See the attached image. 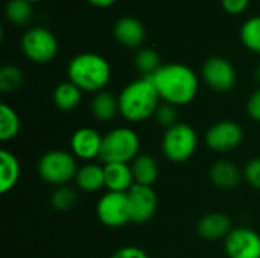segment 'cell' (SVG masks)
Returning <instances> with one entry per match:
<instances>
[{"label": "cell", "mask_w": 260, "mask_h": 258, "mask_svg": "<svg viewBox=\"0 0 260 258\" xmlns=\"http://www.w3.org/2000/svg\"><path fill=\"white\" fill-rule=\"evenodd\" d=\"M151 81L160 99L174 106L190 103L200 90V79L195 71L180 62L163 64L151 76Z\"/></svg>", "instance_id": "6da1fadb"}, {"label": "cell", "mask_w": 260, "mask_h": 258, "mask_svg": "<svg viewBox=\"0 0 260 258\" xmlns=\"http://www.w3.org/2000/svg\"><path fill=\"white\" fill-rule=\"evenodd\" d=\"M117 99L122 117L134 123L154 117L161 100L151 78H140L129 82Z\"/></svg>", "instance_id": "7a4b0ae2"}, {"label": "cell", "mask_w": 260, "mask_h": 258, "mask_svg": "<svg viewBox=\"0 0 260 258\" xmlns=\"http://www.w3.org/2000/svg\"><path fill=\"white\" fill-rule=\"evenodd\" d=\"M67 78L82 91L99 93L104 91L111 79V67L102 55L84 52L70 59Z\"/></svg>", "instance_id": "3957f363"}, {"label": "cell", "mask_w": 260, "mask_h": 258, "mask_svg": "<svg viewBox=\"0 0 260 258\" xmlns=\"http://www.w3.org/2000/svg\"><path fill=\"white\" fill-rule=\"evenodd\" d=\"M140 138L131 128H114L102 138L101 160L105 164L131 163L139 157Z\"/></svg>", "instance_id": "277c9868"}, {"label": "cell", "mask_w": 260, "mask_h": 258, "mask_svg": "<svg viewBox=\"0 0 260 258\" xmlns=\"http://www.w3.org/2000/svg\"><path fill=\"white\" fill-rule=\"evenodd\" d=\"M76 157L66 151H49L38 161V175L47 184L61 187L76 178Z\"/></svg>", "instance_id": "5b68a950"}, {"label": "cell", "mask_w": 260, "mask_h": 258, "mask_svg": "<svg viewBox=\"0 0 260 258\" xmlns=\"http://www.w3.org/2000/svg\"><path fill=\"white\" fill-rule=\"evenodd\" d=\"M198 146L197 131L189 125L178 122L177 125L166 129L161 141L165 157L172 163H186L192 158Z\"/></svg>", "instance_id": "8992f818"}, {"label": "cell", "mask_w": 260, "mask_h": 258, "mask_svg": "<svg viewBox=\"0 0 260 258\" xmlns=\"http://www.w3.org/2000/svg\"><path fill=\"white\" fill-rule=\"evenodd\" d=\"M20 46L24 56L35 64H47L58 55V41L44 26L27 29L21 36Z\"/></svg>", "instance_id": "52a82bcc"}, {"label": "cell", "mask_w": 260, "mask_h": 258, "mask_svg": "<svg viewBox=\"0 0 260 258\" xmlns=\"http://www.w3.org/2000/svg\"><path fill=\"white\" fill-rule=\"evenodd\" d=\"M96 214L105 227L110 228L125 227L126 224L131 222L128 193H116V192L105 193L96 205Z\"/></svg>", "instance_id": "ba28073f"}, {"label": "cell", "mask_w": 260, "mask_h": 258, "mask_svg": "<svg viewBox=\"0 0 260 258\" xmlns=\"http://www.w3.org/2000/svg\"><path fill=\"white\" fill-rule=\"evenodd\" d=\"M204 82L218 93H227L235 88L238 76L233 64L222 56H212L203 65Z\"/></svg>", "instance_id": "9c48e42d"}, {"label": "cell", "mask_w": 260, "mask_h": 258, "mask_svg": "<svg viewBox=\"0 0 260 258\" xmlns=\"http://www.w3.org/2000/svg\"><path fill=\"white\" fill-rule=\"evenodd\" d=\"M244 141V129L238 122L219 120L206 132V143L215 152H230Z\"/></svg>", "instance_id": "30bf717a"}, {"label": "cell", "mask_w": 260, "mask_h": 258, "mask_svg": "<svg viewBox=\"0 0 260 258\" xmlns=\"http://www.w3.org/2000/svg\"><path fill=\"white\" fill-rule=\"evenodd\" d=\"M224 248L229 258H260V236L251 228H233Z\"/></svg>", "instance_id": "8fae6325"}, {"label": "cell", "mask_w": 260, "mask_h": 258, "mask_svg": "<svg viewBox=\"0 0 260 258\" xmlns=\"http://www.w3.org/2000/svg\"><path fill=\"white\" fill-rule=\"evenodd\" d=\"M129 201V211H131V222L142 225L149 222L158 207V198L152 187L134 184L128 192Z\"/></svg>", "instance_id": "7c38bea8"}, {"label": "cell", "mask_w": 260, "mask_h": 258, "mask_svg": "<svg viewBox=\"0 0 260 258\" xmlns=\"http://www.w3.org/2000/svg\"><path fill=\"white\" fill-rule=\"evenodd\" d=\"M102 135L93 128H79L72 134L70 148L76 158L94 160L101 157L102 151Z\"/></svg>", "instance_id": "4fadbf2b"}, {"label": "cell", "mask_w": 260, "mask_h": 258, "mask_svg": "<svg viewBox=\"0 0 260 258\" xmlns=\"http://www.w3.org/2000/svg\"><path fill=\"white\" fill-rule=\"evenodd\" d=\"M113 33L119 44L129 47V49L140 47L143 44V41L146 40V29H145L143 23L133 15L120 17L114 23Z\"/></svg>", "instance_id": "5bb4252c"}, {"label": "cell", "mask_w": 260, "mask_h": 258, "mask_svg": "<svg viewBox=\"0 0 260 258\" xmlns=\"http://www.w3.org/2000/svg\"><path fill=\"white\" fill-rule=\"evenodd\" d=\"M198 234L206 240H219L225 239L232 230V219L224 213H209L203 216L197 225Z\"/></svg>", "instance_id": "9a60e30c"}, {"label": "cell", "mask_w": 260, "mask_h": 258, "mask_svg": "<svg viewBox=\"0 0 260 258\" xmlns=\"http://www.w3.org/2000/svg\"><path fill=\"white\" fill-rule=\"evenodd\" d=\"M105 172V187L108 192L128 193L136 184L133 169L125 163H111L104 166Z\"/></svg>", "instance_id": "2e32d148"}, {"label": "cell", "mask_w": 260, "mask_h": 258, "mask_svg": "<svg viewBox=\"0 0 260 258\" xmlns=\"http://www.w3.org/2000/svg\"><path fill=\"white\" fill-rule=\"evenodd\" d=\"M242 173L230 161H218L210 169V181L219 190H233L241 184Z\"/></svg>", "instance_id": "e0dca14e"}, {"label": "cell", "mask_w": 260, "mask_h": 258, "mask_svg": "<svg viewBox=\"0 0 260 258\" xmlns=\"http://www.w3.org/2000/svg\"><path fill=\"white\" fill-rule=\"evenodd\" d=\"M81 100H82V90L70 81L58 84L53 91L55 106L62 113H70L76 109Z\"/></svg>", "instance_id": "ac0fdd59"}, {"label": "cell", "mask_w": 260, "mask_h": 258, "mask_svg": "<svg viewBox=\"0 0 260 258\" xmlns=\"http://www.w3.org/2000/svg\"><path fill=\"white\" fill-rule=\"evenodd\" d=\"M133 175L136 184L152 187V184L158 178V163L149 154H142L133 161Z\"/></svg>", "instance_id": "d6986e66"}, {"label": "cell", "mask_w": 260, "mask_h": 258, "mask_svg": "<svg viewBox=\"0 0 260 258\" xmlns=\"http://www.w3.org/2000/svg\"><path fill=\"white\" fill-rule=\"evenodd\" d=\"M20 178V163L9 151L0 152V192L6 195L11 192Z\"/></svg>", "instance_id": "ffe728a7"}, {"label": "cell", "mask_w": 260, "mask_h": 258, "mask_svg": "<svg viewBox=\"0 0 260 258\" xmlns=\"http://www.w3.org/2000/svg\"><path fill=\"white\" fill-rule=\"evenodd\" d=\"M75 181H76V186L84 192H88V193L98 192L102 187H105L104 167H101L99 164H94V163H88L78 169Z\"/></svg>", "instance_id": "44dd1931"}, {"label": "cell", "mask_w": 260, "mask_h": 258, "mask_svg": "<svg viewBox=\"0 0 260 258\" xmlns=\"http://www.w3.org/2000/svg\"><path fill=\"white\" fill-rule=\"evenodd\" d=\"M91 114L101 122H110L119 114V99L108 91H99L91 100Z\"/></svg>", "instance_id": "7402d4cb"}, {"label": "cell", "mask_w": 260, "mask_h": 258, "mask_svg": "<svg viewBox=\"0 0 260 258\" xmlns=\"http://www.w3.org/2000/svg\"><path fill=\"white\" fill-rule=\"evenodd\" d=\"M20 131V117L15 109L6 103L0 105V140L9 141Z\"/></svg>", "instance_id": "603a6c76"}, {"label": "cell", "mask_w": 260, "mask_h": 258, "mask_svg": "<svg viewBox=\"0 0 260 258\" xmlns=\"http://www.w3.org/2000/svg\"><path fill=\"white\" fill-rule=\"evenodd\" d=\"M5 14L9 23L15 26H24L32 20L34 8H32V3L26 0H8L5 6Z\"/></svg>", "instance_id": "cb8c5ba5"}, {"label": "cell", "mask_w": 260, "mask_h": 258, "mask_svg": "<svg viewBox=\"0 0 260 258\" xmlns=\"http://www.w3.org/2000/svg\"><path fill=\"white\" fill-rule=\"evenodd\" d=\"M134 64L136 68L143 75V78H151L163 65L158 52L151 47L140 49L134 56Z\"/></svg>", "instance_id": "d4e9b609"}, {"label": "cell", "mask_w": 260, "mask_h": 258, "mask_svg": "<svg viewBox=\"0 0 260 258\" xmlns=\"http://www.w3.org/2000/svg\"><path fill=\"white\" fill-rule=\"evenodd\" d=\"M24 82V75L20 67L14 64H6L0 68V91L12 93L17 91Z\"/></svg>", "instance_id": "484cf974"}, {"label": "cell", "mask_w": 260, "mask_h": 258, "mask_svg": "<svg viewBox=\"0 0 260 258\" xmlns=\"http://www.w3.org/2000/svg\"><path fill=\"white\" fill-rule=\"evenodd\" d=\"M241 41L251 52L260 53V15L248 18L241 27Z\"/></svg>", "instance_id": "4316f807"}, {"label": "cell", "mask_w": 260, "mask_h": 258, "mask_svg": "<svg viewBox=\"0 0 260 258\" xmlns=\"http://www.w3.org/2000/svg\"><path fill=\"white\" fill-rule=\"evenodd\" d=\"M78 201V193L73 187H69V186H61V187H56V190L53 192L52 195V205L55 210L58 211H69L75 207Z\"/></svg>", "instance_id": "83f0119b"}, {"label": "cell", "mask_w": 260, "mask_h": 258, "mask_svg": "<svg viewBox=\"0 0 260 258\" xmlns=\"http://www.w3.org/2000/svg\"><path fill=\"white\" fill-rule=\"evenodd\" d=\"M155 120L165 126L166 129H169L171 126L178 123V113H177V106L171 105V103H161L158 106V109L155 111Z\"/></svg>", "instance_id": "f1b7e54d"}, {"label": "cell", "mask_w": 260, "mask_h": 258, "mask_svg": "<svg viewBox=\"0 0 260 258\" xmlns=\"http://www.w3.org/2000/svg\"><path fill=\"white\" fill-rule=\"evenodd\" d=\"M244 176L251 187L260 190V157L248 161V164L244 169Z\"/></svg>", "instance_id": "f546056e"}, {"label": "cell", "mask_w": 260, "mask_h": 258, "mask_svg": "<svg viewBox=\"0 0 260 258\" xmlns=\"http://www.w3.org/2000/svg\"><path fill=\"white\" fill-rule=\"evenodd\" d=\"M221 3L225 12L232 15H238V14L245 12V9L250 5V0H221Z\"/></svg>", "instance_id": "4dcf8cb0"}, {"label": "cell", "mask_w": 260, "mask_h": 258, "mask_svg": "<svg viewBox=\"0 0 260 258\" xmlns=\"http://www.w3.org/2000/svg\"><path fill=\"white\" fill-rule=\"evenodd\" d=\"M111 258H149L148 257V254L143 251V249H140V248H137V246H125V248H120V249H117Z\"/></svg>", "instance_id": "1f68e13d"}, {"label": "cell", "mask_w": 260, "mask_h": 258, "mask_svg": "<svg viewBox=\"0 0 260 258\" xmlns=\"http://www.w3.org/2000/svg\"><path fill=\"white\" fill-rule=\"evenodd\" d=\"M247 111L253 120L260 122V88L250 96V99L247 102Z\"/></svg>", "instance_id": "d6a6232c"}, {"label": "cell", "mask_w": 260, "mask_h": 258, "mask_svg": "<svg viewBox=\"0 0 260 258\" xmlns=\"http://www.w3.org/2000/svg\"><path fill=\"white\" fill-rule=\"evenodd\" d=\"M90 5L96 6V8H108L111 5H114L117 0H87Z\"/></svg>", "instance_id": "836d02e7"}, {"label": "cell", "mask_w": 260, "mask_h": 258, "mask_svg": "<svg viewBox=\"0 0 260 258\" xmlns=\"http://www.w3.org/2000/svg\"><path fill=\"white\" fill-rule=\"evenodd\" d=\"M254 79H256V82L260 85V65L256 68V71H254Z\"/></svg>", "instance_id": "e575fe53"}, {"label": "cell", "mask_w": 260, "mask_h": 258, "mask_svg": "<svg viewBox=\"0 0 260 258\" xmlns=\"http://www.w3.org/2000/svg\"><path fill=\"white\" fill-rule=\"evenodd\" d=\"M26 2H29V3H37V2H41V0H26Z\"/></svg>", "instance_id": "d590c367"}]
</instances>
